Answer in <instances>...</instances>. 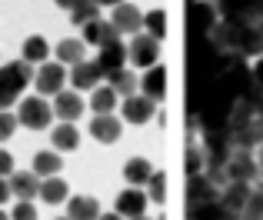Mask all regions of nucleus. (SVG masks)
I'll use <instances>...</instances> for the list:
<instances>
[{
  "instance_id": "22",
  "label": "nucleus",
  "mask_w": 263,
  "mask_h": 220,
  "mask_svg": "<svg viewBox=\"0 0 263 220\" xmlns=\"http://www.w3.org/2000/svg\"><path fill=\"white\" fill-rule=\"evenodd\" d=\"M67 194H70V190H67V184L60 180L57 174H53V177H44V180H40V190H37V197L47 204V207H57V204H64Z\"/></svg>"
},
{
  "instance_id": "14",
  "label": "nucleus",
  "mask_w": 263,
  "mask_h": 220,
  "mask_svg": "<svg viewBox=\"0 0 263 220\" xmlns=\"http://www.w3.org/2000/svg\"><path fill=\"white\" fill-rule=\"evenodd\" d=\"M84 100H80V94L77 90H60L57 97H53V117H60V120H70V123H77V117L84 114Z\"/></svg>"
},
{
  "instance_id": "15",
  "label": "nucleus",
  "mask_w": 263,
  "mask_h": 220,
  "mask_svg": "<svg viewBox=\"0 0 263 220\" xmlns=\"http://www.w3.org/2000/svg\"><path fill=\"white\" fill-rule=\"evenodd\" d=\"M7 184H10V194L17 197V200H33L40 190V177L33 174V170H13L10 177H7Z\"/></svg>"
},
{
  "instance_id": "26",
  "label": "nucleus",
  "mask_w": 263,
  "mask_h": 220,
  "mask_svg": "<svg viewBox=\"0 0 263 220\" xmlns=\"http://www.w3.org/2000/svg\"><path fill=\"white\" fill-rule=\"evenodd\" d=\"M223 214V207H220V200L213 197V200H190L186 204V220H220Z\"/></svg>"
},
{
  "instance_id": "20",
  "label": "nucleus",
  "mask_w": 263,
  "mask_h": 220,
  "mask_svg": "<svg viewBox=\"0 0 263 220\" xmlns=\"http://www.w3.org/2000/svg\"><path fill=\"white\" fill-rule=\"evenodd\" d=\"M67 217L70 220H97L100 200L97 197H67Z\"/></svg>"
},
{
  "instance_id": "32",
  "label": "nucleus",
  "mask_w": 263,
  "mask_h": 220,
  "mask_svg": "<svg viewBox=\"0 0 263 220\" xmlns=\"http://www.w3.org/2000/svg\"><path fill=\"white\" fill-rule=\"evenodd\" d=\"M243 220H263V180H257L250 187V197H247V207H243Z\"/></svg>"
},
{
  "instance_id": "13",
  "label": "nucleus",
  "mask_w": 263,
  "mask_h": 220,
  "mask_svg": "<svg viewBox=\"0 0 263 220\" xmlns=\"http://www.w3.org/2000/svg\"><path fill=\"white\" fill-rule=\"evenodd\" d=\"M140 90H143V97H150L154 104H160V100L167 97V70H163V64H154V67L143 70Z\"/></svg>"
},
{
  "instance_id": "44",
  "label": "nucleus",
  "mask_w": 263,
  "mask_h": 220,
  "mask_svg": "<svg viewBox=\"0 0 263 220\" xmlns=\"http://www.w3.org/2000/svg\"><path fill=\"white\" fill-rule=\"evenodd\" d=\"M93 4H114L117 7V4H123V0H93Z\"/></svg>"
},
{
  "instance_id": "9",
  "label": "nucleus",
  "mask_w": 263,
  "mask_h": 220,
  "mask_svg": "<svg viewBox=\"0 0 263 220\" xmlns=\"http://www.w3.org/2000/svg\"><path fill=\"white\" fill-rule=\"evenodd\" d=\"M154 110H157V107H154V100H150V97L134 94V97H123V104H120V120L140 127V123H147L150 117H154Z\"/></svg>"
},
{
  "instance_id": "29",
  "label": "nucleus",
  "mask_w": 263,
  "mask_h": 220,
  "mask_svg": "<svg viewBox=\"0 0 263 220\" xmlns=\"http://www.w3.org/2000/svg\"><path fill=\"white\" fill-rule=\"evenodd\" d=\"M47 53H50V47H47V37H27L24 40V60L27 64H47Z\"/></svg>"
},
{
  "instance_id": "19",
  "label": "nucleus",
  "mask_w": 263,
  "mask_h": 220,
  "mask_svg": "<svg viewBox=\"0 0 263 220\" xmlns=\"http://www.w3.org/2000/svg\"><path fill=\"white\" fill-rule=\"evenodd\" d=\"M217 194H220V187L206 177V170L186 177V204H190V200H213Z\"/></svg>"
},
{
  "instance_id": "46",
  "label": "nucleus",
  "mask_w": 263,
  "mask_h": 220,
  "mask_svg": "<svg viewBox=\"0 0 263 220\" xmlns=\"http://www.w3.org/2000/svg\"><path fill=\"white\" fill-rule=\"evenodd\" d=\"M53 220H70V217H53Z\"/></svg>"
},
{
  "instance_id": "42",
  "label": "nucleus",
  "mask_w": 263,
  "mask_h": 220,
  "mask_svg": "<svg viewBox=\"0 0 263 220\" xmlns=\"http://www.w3.org/2000/svg\"><path fill=\"white\" fill-rule=\"evenodd\" d=\"M257 150H260V154H257V163H260V180H263V143H260Z\"/></svg>"
},
{
  "instance_id": "5",
  "label": "nucleus",
  "mask_w": 263,
  "mask_h": 220,
  "mask_svg": "<svg viewBox=\"0 0 263 220\" xmlns=\"http://www.w3.org/2000/svg\"><path fill=\"white\" fill-rule=\"evenodd\" d=\"M227 177L230 180H243V184H257L260 180V163L253 157V150H233L227 160Z\"/></svg>"
},
{
  "instance_id": "23",
  "label": "nucleus",
  "mask_w": 263,
  "mask_h": 220,
  "mask_svg": "<svg viewBox=\"0 0 263 220\" xmlns=\"http://www.w3.org/2000/svg\"><path fill=\"white\" fill-rule=\"evenodd\" d=\"M103 80H110V87H114V94H117V97H134V94H137V87H140V77H134V74H130L127 67H120V70L107 74Z\"/></svg>"
},
{
  "instance_id": "45",
  "label": "nucleus",
  "mask_w": 263,
  "mask_h": 220,
  "mask_svg": "<svg viewBox=\"0 0 263 220\" xmlns=\"http://www.w3.org/2000/svg\"><path fill=\"white\" fill-rule=\"evenodd\" d=\"M0 220H10V214H4V210H0Z\"/></svg>"
},
{
  "instance_id": "39",
  "label": "nucleus",
  "mask_w": 263,
  "mask_h": 220,
  "mask_svg": "<svg viewBox=\"0 0 263 220\" xmlns=\"http://www.w3.org/2000/svg\"><path fill=\"white\" fill-rule=\"evenodd\" d=\"M10 184H7V177H0V204H7V200H10Z\"/></svg>"
},
{
  "instance_id": "47",
  "label": "nucleus",
  "mask_w": 263,
  "mask_h": 220,
  "mask_svg": "<svg viewBox=\"0 0 263 220\" xmlns=\"http://www.w3.org/2000/svg\"><path fill=\"white\" fill-rule=\"evenodd\" d=\"M134 220H147V217H134Z\"/></svg>"
},
{
  "instance_id": "38",
  "label": "nucleus",
  "mask_w": 263,
  "mask_h": 220,
  "mask_svg": "<svg viewBox=\"0 0 263 220\" xmlns=\"http://www.w3.org/2000/svg\"><path fill=\"white\" fill-rule=\"evenodd\" d=\"M250 74H253V84H257V87H263V57H260L257 64L250 67Z\"/></svg>"
},
{
  "instance_id": "41",
  "label": "nucleus",
  "mask_w": 263,
  "mask_h": 220,
  "mask_svg": "<svg viewBox=\"0 0 263 220\" xmlns=\"http://www.w3.org/2000/svg\"><path fill=\"white\" fill-rule=\"evenodd\" d=\"M97 220H123V217L117 214V210H114V214H103V210H100V217H97Z\"/></svg>"
},
{
  "instance_id": "12",
  "label": "nucleus",
  "mask_w": 263,
  "mask_h": 220,
  "mask_svg": "<svg viewBox=\"0 0 263 220\" xmlns=\"http://www.w3.org/2000/svg\"><path fill=\"white\" fill-rule=\"evenodd\" d=\"M90 134H93L97 143H117L123 134V120L114 114H97L93 120H90Z\"/></svg>"
},
{
  "instance_id": "43",
  "label": "nucleus",
  "mask_w": 263,
  "mask_h": 220,
  "mask_svg": "<svg viewBox=\"0 0 263 220\" xmlns=\"http://www.w3.org/2000/svg\"><path fill=\"white\" fill-rule=\"evenodd\" d=\"M220 220H243V217H237V214H220Z\"/></svg>"
},
{
  "instance_id": "4",
  "label": "nucleus",
  "mask_w": 263,
  "mask_h": 220,
  "mask_svg": "<svg viewBox=\"0 0 263 220\" xmlns=\"http://www.w3.org/2000/svg\"><path fill=\"white\" fill-rule=\"evenodd\" d=\"M127 57H130V64L147 70V67H154L157 57H160V40H154L150 33H134L130 44H127Z\"/></svg>"
},
{
  "instance_id": "27",
  "label": "nucleus",
  "mask_w": 263,
  "mask_h": 220,
  "mask_svg": "<svg viewBox=\"0 0 263 220\" xmlns=\"http://www.w3.org/2000/svg\"><path fill=\"white\" fill-rule=\"evenodd\" d=\"M60 167H64V160H60L57 150H40L33 157V174L37 177H53V174H60Z\"/></svg>"
},
{
  "instance_id": "25",
  "label": "nucleus",
  "mask_w": 263,
  "mask_h": 220,
  "mask_svg": "<svg viewBox=\"0 0 263 220\" xmlns=\"http://www.w3.org/2000/svg\"><path fill=\"white\" fill-rule=\"evenodd\" d=\"M50 140H53V150H77L80 147V134L70 120H60L57 127H53Z\"/></svg>"
},
{
  "instance_id": "33",
  "label": "nucleus",
  "mask_w": 263,
  "mask_h": 220,
  "mask_svg": "<svg viewBox=\"0 0 263 220\" xmlns=\"http://www.w3.org/2000/svg\"><path fill=\"white\" fill-rule=\"evenodd\" d=\"M143 30H147L154 40H163V33H167V13H163L160 7L150 10V13H143Z\"/></svg>"
},
{
  "instance_id": "34",
  "label": "nucleus",
  "mask_w": 263,
  "mask_h": 220,
  "mask_svg": "<svg viewBox=\"0 0 263 220\" xmlns=\"http://www.w3.org/2000/svg\"><path fill=\"white\" fill-rule=\"evenodd\" d=\"M147 187H150V197H154V204H163V200H167V174H163V170L150 174Z\"/></svg>"
},
{
  "instance_id": "35",
  "label": "nucleus",
  "mask_w": 263,
  "mask_h": 220,
  "mask_svg": "<svg viewBox=\"0 0 263 220\" xmlns=\"http://www.w3.org/2000/svg\"><path fill=\"white\" fill-rule=\"evenodd\" d=\"M13 130H17V114H10V110H0V143L10 140Z\"/></svg>"
},
{
  "instance_id": "1",
  "label": "nucleus",
  "mask_w": 263,
  "mask_h": 220,
  "mask_svg": "<svg viewBox=\"0 0 263 220\" xmlns=\"http://www.w3.org/2000/svg\"><path fill=\"white\" fill-rule=\"evenodd\" d=\"M27 84H33V64H27V60H10V64L0 67V110L10 107Z\"/></svg>"
},
{
  "instance_id": "31",
  "label": "nucleus",
  "mask_w": 263,
  "mask_h": 220,
  "mask_svg": "<svg viewBox=\"0 0 263 220\" xmlns=\"http://www.w3.org/2000/svg\"><path fill=\"white\" fill-rule=\"evenodd\" d=\"M183 163H186V177H190V174H200V170L206 167V150H203V143H197V140L186 143Z\"/></svg>"
},
{
  "instance_id": "21",
  "label": "nucleus",
  "mask_w": 263,
  "mask_h": 220,
  "mask_svg": "<svg viewBox=\"0 0 263 220\" xmlns=\"http://www.w3.org/2000/svg\"><path fill=\"white\" fill-rule=\"evenodd\" d=\"M150 174H154V163H150L147 157H130V160L123 163V180H127L130 187H143V184L150 180Z\"/></svg>"
},
{
  "instance_id": "2",
  "label": "nucleus",
  "mask_w": 263,
  "mask_h": 220,
  "mask_svg": "<svg viewBox=\"0 0 263 220\" xmlns=\"http://www.w3.org/2000/svg\"><path fill=\"white\" fill-rule=\"evenodd\" d=\"M53 120V107L47 104V97H24L17 107V123L27 130H47Z\"/></svg>"
},
{
  "instance_id": "18",
  "label": "nucleus",
  "mask_w": 263,
  "mask_h": 220,
  "mask_svg": "<svg viewBox=\"0 0 263 220\" xmlns=\"http://www.w3.org/2000/svg\"><path fill=\"white\" fill-rule=\"evenodd\" d=\"M84 44L90 47H107V44H114V40H120V30H117L114 24H107V20H93V24H87L84 27Z\"/></svg>"
},
{
  "instance_id": "6",
  "label": "nucleus",
  "mask_w": 263,
  "mask_h": 220,
  "mask_svg": "<svg viewBox=\"0 0 263 220\" xmlns=\"http://www.w3.org/2000/svg\"><path fill=\"white\" fill-rule=\"evenodd\" d=\"M33 84H37L40 97H57L67 87V67L64 64H44L37 74H33Z\"/></svg>"
},
{
  "instance_id": "11",
  "label": "nucleus",
  "mask_w": 263,
  "mask_h": 220,
  "mask_svg": "<svg viewBox=\"0 0 263 220\" xmlns=\"http://www.w3.org/2000/svg\"><path fill=\"white\" fill-rule=\"evenodd\" d=\"M227 134H230L233 150H257L263 143V120L253 117L250 123H243V127H237V130H227Z\"/></svg>"
},
{
  "instance_id": "37",
  "label": "nucleus",
  "mask_w": 263,
  "mask_h": 220,
  "mask_svg": "<svg viewBox=\"0 0 263 220\" xmlns=\"http://www.w3.org/2000/svg\"><path fill=\"white\" fill-rule=\"evenodd\" d=\"M13 174V157L7 150H0V177H10Z\"/></svg>"
},
{
  "instance_id": "24",
  "label": "nucleus",
  "mask_w": 263,
  "mask_h": 220,
  "mask_svg": "<svg viewBox=\"0 0 263 220\" xmlns=\"http://www.w3.org/2000/svg\"><path fill=\"white\" fill-rule=\"evenodd\" d=\"M57 64H64V67H73V64H80L84 60V53H87V44L84 40H73V37H67V40H60L57 44Z\"/></svg>"
},
{
  "instance_id": "3",
  "label": "nucleus",
  "mask_w": 263,
  "mask_h": 220,
  "mask_svg": "<svg viewBox=\"0 0 263 220\" xmlns=\"http://www.w3.org/2000/svg\"><path fill=\"white\" fill-rule=\"evenodd\" d=\"M217 20H220V13L213 7V0H190V7H186V33L206 37Z\"/></svg>"
},
{
  "instance_id": "28",
  "label": "nucleus",
  "mask_w": 263,
  "mask_h": 220,
  "mask_svg": "<svg viewBox=\"0 0 263 220\" xmlns=\"http://www.w3.org/2000/svg\"><path fill=\"white\" fill-rule=\"evenodd\" d=\"M114 107H117V94H114V87H100L97 84L93 87V94H90V110L93 114H114Z\"/></svg>"
},
{
  "instance_id": "10",
  "label": "nucleus",
  "mask_w": 263,
  "mask_h": 220,
  "mask_svg": "<svg viewBox=\"0 0 263 220\" xmlns=\"http://www.w3.org/2000/svg\"><path fill=\"white\" fill-rule=\"evenodd\" d=\"M114 210H117L120 217H127V220L143 217V214H147V194H143L140 187H127V190H120V194H117Z\"/></svg>"
},
{
  "instance_id": "7",
  "label": "nucleus",
  "mask_w": 263,
  "mask_h": 220,
  "mask_svg": "<svg viewBox=\"0 0 263 220\" xmlns=\"http://www.w3.org/2000/svg\"><path fill=\"white\" fill-rule=\"evenodd\" d=\"M250 187H253V184H243V180L223 184V187H220V194H217V200H220V207H223V214L243 217V207H247V197H250Z\"/></svg>"
},
{
  "instance_id": "30",
  "label": "nucleus",
  "mask_w": 263,
  "mask_h": 220,
  "mask_svg": "<svg viewBox=\"0 0 263 220\" xmlns=\"http://www.w3.org/2000/svg\"><path fill=\"white\" fill-rule=\"evenodd\" d=\"M93 20H100V4H93V0H84V4H77L70 10L73 27H87V24H93Z\"/></svg>"
},
{
  "instance_id": "17",
  "label": "nucleus",
  "mask_w": 263,
  "mask_h": 220,
  "mask_svg": "<svg viewBox=\"0 0 263 220\" xmlns=\"http://www.w3.org/2000/svg\"><path fill=\"white\" fill-rule=\"evenodd\" d=\"M67 80L73 84V90H93L97 84H100V70L93 67V60H80V64L70 67V74H67Z\"/></svg>"
},
{
  "instance_id": "40",
  "label": "nucleus",
  "mask_w": 263,
  "mask_h": 220,
  "mask_svg": "<svg viewBox=\"0 0 263 220\" xmlns=\"http://www.w3.org/2000/svg\"><path fill=\"white\" fill-rule=\"evenodd\" d=\"M53 4H57V7H64V10H73V7H77V4H84V0H53Z\"/></svg>"
},
{
  "instance_id": "16",
  "label": "nucleus",
  "mask_w": 263,
  "mask_h": 220,
  "mask_svg": "<svg viewBox=\"0 0 263 220\" xmlns=\"http://www.w3.org/2000/svg\"><path fill=\"white\" fill-rule=\"evenodd\" d=\"M110 24L120 30V37H123V33H130V37H134V33L143 27V13L137 10L134 4H117V7H114V17H110Z\"/></svg>"
},
{
  "instance_id": "8",
  "label": "nucleus",
  "mask_w": 263,
  "mask_h": 220,
  "mask_svg": "<svg viewBox=\"0 0 263 220\" xmlns=\"http://www.w3.org/2000/svg\"><path fill=\"white\" fill-rule=\"evenodd\" d=\"M93 67L100 70V77H107V74L127 67V44H123V40H114V44H107V47H97Z\"/></svg>"
},
{
  "instance_id": "36",
  "label": "nucleus",
  "mask_w": 263,
  "mask_h": 220,
  "mask_svg": "<svg viewBox=\"0 0 263 220\" xmlns=\"http://www.w3.org/2000/svg\"><path fill=\"white\" fill-rule=\"evenodd\" d=\"M10 220H37V207H33V200H17V207L10 210Z\"/></svg>"
}]
</instances>
